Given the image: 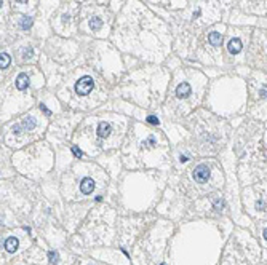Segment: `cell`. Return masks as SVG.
Listing matches in <instances>:
<instances>
[{"mask_svg": "<svg viewBox=\"0 0 267 265\" xmlns=\"http://www.w3.org/2000/svg\"><path fill=\"white\" fill-rule=\"evenodd\" d=\"M245 211L259 221H267V179L245 186L242 192Z\"/></svg>", "mask_w": 267, "mask_h": 265, "instance_id": "17", "label": "cell"}, {"mask_svg": "<svg viewBox=\"0 0 267 265\" xmlns=\"http://www.w3.org/2000/svg\"><path fill=\"white\" fill-rule=\"evenodd\" d=\"M173 146L162 128L133 120L120 149L123 165L130 169H159L170 171L173 165Z\"/></svg>", "mask_w": 267, "mask_h": 265, "instance_id": "2", "label": "cell"}, {"mask_svg": "<svg viewBox=\"0 0 267 265\" xmlns=\"http://www.w3.org/2000/svg\"><path fill=\"white\" fill-rule=\"evenodd\" d=\"M245 37L240 32H232L230 36L225 40V50H227V54L230 58H237L240 56L245 50Z\"/></svg>", "mask_w": 267, "mask_h": 265, "instance_id": "20", "label": "cell"}, {"mask_svg": "<svg viewBox=\"0 0 267 265\" xmlns=\"http://www.w3.org/2000/svg\"><path fill=\"white\" fill-rule=\"evenodd\" d=\"M190 186L198 190H218L224 186V168L216 157H203L190 163L187 168Z\"/></svg>", "mask_w": 267, "mask_h": 265, "instance_id": "13", "label": "cell"}, {"mask_svg": "<svg viewBox=\"0 0 267 265\" xmlns=\"http://www.w3.org/2000/svg\"><path fill=\"white\" fill-rule=\"evenodd\" d=\"M165 179V171H130L122 179V190L125 198L136 211L152 205L155 193L159 190L162 181Z\"/></svg>", "mask_w": 267, "mask_h": 265, "instance_id": "12", "label": "cell"}, {"mask_svg": "<svg viewBox=\"0 0 267 265\" xmlns=\"http://www.w3.org/2000/svg\"><path fill=\"white\" fill-rule=\"evenodd\" d=\"M11 165L19 174L31 179H42L56 165V152L48 141L42 139L13 152Z\"/></svg>", "mask_w": 267, "mask_h": 265, "instance_id": "11", "label": "cell"}, {"mask_svg": "<svg viewBox=\"0 0 267 265\" xmlns=\"http://www.w3.org/2000/svg\"><path fill=\"white\" fill-rule=\"evenodd\" d=\"M107 90H104L101 80L90 72H77L66 80V85L59 90L61 101L72 111L90 112L96 111L107 101Z\"/></svg>", "mask_w": 267, "mask_h": 265, "instance_id": "9", "label": "cell"}, {"mask_svg": "<svg viewBox=\"0 0 267 265\" xmlns=\"http://www.w3.org/2000/svg\"><path fill=\"white\" fill-rule=\"evenodd\" d=\"M10 64H11V56L6 51L2 50V54H0V69H2V72L8 69Z\"/></svg>", "mask_w": 267, "mask_h": 265, "instance_id": "23", "label": "cell"}, {"mask_svg": "<svg viewBox=\"0 0 267 265\" xmlns=\"http://www.w3.org/2000/svg\"><path fill=\"white\" fill-rule=\"evenodd\" d=\"M23 248V236L18 232H8L5 233V236L2 238V253H5V256H13L19 253Z\"/></svg>", "mask_w": 267, "mask_h": 265, "instance_id": "18", "label": "cell"}, {"mask_svg": "<svg viewBox=\"0 0 267 265\" xmlns=\"http://www.w3.org/2000/svg\"><path fill=\"white\" fill-rule=\"evenodd\" d=\"M87 32L90 34H96V36H101L102 32H104L106 26H107V21L104 19V16L99 15V13H94L90 18H87Z\"/></svg>", "mask_w": 267, "mask_h": 265, "instance_id": "21", "label": "cell"}, {"mask_svg": "<svg viewBox=\"0 0 267 265\" xmlns=\"http://www.w3.org/2000/svg\"><path fill=\"white\" fill-rule=\"evenodd\" d=\"M263 151H264L266 160H267V123H266V130H264V136H263Z\"/></svg>", "mask_w": 267, "mask_h": 265, "instance_id": "26", "label": "cell"}, {"mask_svg": "<svg viewBox=\"0 0 267 265\" xmlns=\"http://www.w3.org/2000/svg\"><path fill=\"white\" fill-rule=\"evenodd\" d=\"M34 24V19L31 16H21L19 18V29L21 31H29Z\"/></svg>", "mask_w": 267, "mask_h": 265, "instance_id": "25", "label": "cell"}, {"mask_svg": "<svg viewBox=\"0 0 267 265\" xmlns=\"http://www.w3.org/2000/svg\"><path fill=\"white\" fill-rule=\"evenodd\" d=\"M51 123V117L40 107H32L10 121L2 123V144L11 151L27 147L37 141L45 139Z\"/></svg>", "mask_w": 267, "mask_h": 265, "instance_id": "8", "label": "cell"}, {"mask_svg": "<svg viewBox=\"0 0 267 265\" xmlns=\"http://www.w3.org/2000/svg\"><path fill=\"white\" fill-rule=\"evenodd\" d=\"M133 118L115 111L94 112L80 121L71 146L77 158H98L120 151Z\"/></svg>", "mask_w": 267, "mask_h": 265, "instance_id": "1", "label": "cell"}, {"mask_svg": "<svg viewBox=\"0 0 267 265\" xmlns=\"http://www.w3.org/2000/svg\"><path fill=\"white\" fill-rule=\"evenodd\" d=\"M181 125L187 130V141L197 158L216 157L227 147L234 134L229 120L218 117L205 107L197 109Z\"/></svg>", "mask_w": 267, "mask_h": 265, "instance_id": "4", "label": "cell"}, {"mask_svg": "<svg viewBox=\"0 0 267 265\" xmlns=\"http://www.w3.org/2000/svg\"><path fill=\"white\" fill-rule=\"evenodd\" d=\"M248 86L237 77H225L211 83L205 96V109L225 120L246 114Z\"/></svg>", "mask_w": 267, "mask_h": 265, "instance_id": "7", "label": "cell"}, {"mask_svg": "<svg viewBox=\"0 0 267 265\" xmlns=\"http://www.w3.org/2000/svg\"><path fill=\"white\" fill-rule=\"evenodd\" d=\"M19 56H21L23 61H32L34 58H36V56H34V48L29 45H26L24 48H21V51H19Z\"/></svg>", "mask_w": 267, "mask_h": 265, "instance_id": "24", "label": "cell"}, {"mask_svg": "<svg viewBox=\"0 0 267 265\" xmlns=\"http://www.w3.org/2000/svg\"><path fill=\"white\" fill-rule=\"evenodd\" d=\"M258 238L261 240L263 246L267 248V221H259V224H258Z\"/></svg>", "mask_w": 267, "mask_h": 265, "instance_id": "22", "label": "cell"}, {"mask_svg": "<svg viewBox=\"0 0 267 265\" xmlns=\"http://www.w3.org/2000/svg\"><path fill=\"white\" fill-rule=\"evenodd\" d=\"M8 265H46V257L39 248H32Z\"/></svg>", "mask_w": 267, "mask_h": 265, "instance_id": "19", "label": "cell"}, {"mask_svg": "<svg viewBox=\"0 0 267 265\" xmlns=\"http://www.w3.org/2000/svg\"><path fill=\"white\" fill-rule=\"evenodd\" d=\"M109 184V174L98 161L82 158L67 169L63 178V192L67 200H87L94 196L101 201V192Z\"/></svg>", "mask_w": 267, "mask_h": 265, "instance_id": "6", "label": "cell"}, {"mask_svg": "<svg viewBox=\"0 0 267 265\" xmlns=\"http://www.w3.org/2000/svg\"><path fill=\"white\" fill-rule=\"evenodd\" d=\"M85 117L82 115V112H77V111L63 112L56 115V117L51 118V123H50L48 131H46L45 139L48 141L54 149L69 144L79 123Z\"/></svg>", "mask_w": 267, "mask_h": 265, "instance_id": "14", "label": "cell"}, {"mask_svg": "<svg viewBox=\"0 0 267 265\" xmlns=\"http://www.w3.org/2000/svg\"><path fill=\"white\" fill-rule=\"evenodd\" d=\"M227 254H234L232 265H256L261 259V248L248 232L238 228L229 243Z\"/></svg>", "mask_w": 267, "mask_h": 265, "instance_id": "15", "label": "cell"}, {"mask_svg": "<svg viewBox=\"0 0 267 265\" xmlns=\"http://www.w3.org/2000/svg\"><path fill=\"white\" fill-rule=\"evenodd\" d=\"M246 115L267 123V77L263 74H253L248 81V103Z\"/></svg>", "mask_w": 267, "mask_h": 265, "instance_id": "16", "label": "cell"}, {"mask_svg": "<svg viewBox=\"0 0 267 265\" xmlns=\"http://www.w3.org/2000/svg\"><path fill=\"white\" fill-rule=\"evenodd\" d=\"M266 265H267V264H266Z\"/></svg>", "mask_w": 267, "mask_h": 265, "instance_id": "28", "label": "cell"}, {"mask_svg": "<svg viewBox=\"0 0 267 265\" xmlns=\"http://www.w3.org/2000/svg\"><path fill=\"white\" fill-rule=\"evenodd\" d=\"M39 86H44V78L37 77L36 72L19 71L15 74L11 85L5 90L2 88V114H0L2 123L37 106L32 90Z\"/></svg>", "mask_w": 267, "mask_h": 265, "instance_id": "10", "label": "cell"}, {"mask_svg": "<svg viewBox=\"0 0 267 265\" xmlns=\"http://www.w3.org/2000/svg\"><path fill=\"white\" fill-rule=\"evenodd\" d=\"M225 235L215 222L200 221L184 226L173 240V265H216Z\"/></svg>", "mask_w": 267, "mask_h": 265, "instance_id": "3", "label": "cell"}, {"mask_svg": "<svg viewBox=\"0 0 267 265\" xmlns=\"http://www.w3.org/2000/svg\"><path fill=\"white\" fill-rule=\"evenodd\" d=\"M205 90H207V80L202 74L195 71L178 72L162 106L165 120L182 123L205 103Z\"/></svg>", "mask_w": 267, "mask_h": 265, "instance_id": "5", "label": "cell"}, {"mask_svg": "<svg viewBox=\"0 0 267 265\" xmlns=\"http://www.w3.org/2000/svg\"><path fill=\"white\" fill-rule=\"evenodd\" d=\"M16 5H19V6H29V3H31V0H13Z\"/></svg>", "mask_w": 267, "mask_h": 265, "instance_id": "27", "label": "cell"}]
</instances>
